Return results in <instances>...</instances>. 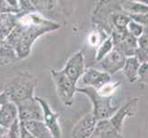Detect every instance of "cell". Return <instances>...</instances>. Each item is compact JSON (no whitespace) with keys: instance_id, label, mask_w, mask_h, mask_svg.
<instances>
[{"instance_id":"obj_1","label":"cell","mask_w":148,"mask_h":138,"mask_svg":"<svg viewBox=\"0 0 148 138\" xmlns=\"http://www.w3.org/2000/svg\"><path fill=\"white\" fill-rule=\"evenodd\" d=\"M18 15L16 26L7 38V43L15 50L18 59L28 57L38 38L61 29L58 22L44 18L37 12Z\"/></svg>"},{"instance_id":"obj_2","label":"cell","mask_w":148,"mask_h":138,"mask_svg":"<svg viewBox=\"0 0 148 138\" xmlns=\"http://www.w3.org/2000/svg\"><path fill=\"white\" fill-rule=\"evenodd\" d=\"M37 81L29 74H19L8 80L3 93L8 102L15 105L24 100L34 98V91Z\"/></svg>"},{"instance_id":"obj_3","label":"cell","mask_w":148,"mask_h":138,"mask_svg":"<svg viewBox=\"0 0 148 138\" xmlns=\"http://www.w3.org/2000/svg\"><path fill=\"white\" fill-rule=\"evenodd\" d=\"M76 91L86 95L92 102L93 109L91 113L93 114L97 121L110 118L119 109V107L111 104V97L110 98L102 97L99 95L97 90L93 88H89V87L76 88Z\"/></svg>"},{"instance_id":"obj_4","label":"cell","mask_w":148,"mask_h":138,"mask_svg":"<svg viewBox=\"0 0 148 138\" xmlns=\"http://www.w3.org/2000/svg\"><path fill=\"white\" fill-rule=\"evenodd\" d=\"M51 76L54 82L56 93L61 102L67 108L74 103V96L76 92V83L71 80L62 70L51 69Z\"/></svg>"},{"instance_id":"obj_5","label":"cell","mask_w":148,"mask_h":138,"mask_svg":"<svg viewBox=\"0 0 148 138\" xmlns=\"http://www.w3.org/2000/svg\"><path fill=\"white\" fill-rule=\"evenodd\" d=\"M18 114L20 124L30 121H42V110L36 98H32L18 103Z\"/></svg>"},{"instance_id":"obj_6","label":"cell","mask_w":148,"mask_h":138,"mask_svg":"<svg viewBox=\"0 0 148 138\" xmlns=\"http://www.w3.org/2000/svg\"><path fill=\"white\" fill-rule=\"evenodd\" d=\"M35 98H36L37 101L40 103V107H42L43 118L42 122L48 127V129L52 133L54 138H61V136H62V130H61V126L58 122L60 114L58 112L53 111L49 103L44 99L40 98V97H35Z\"/></svg>"},{"instance_id":"obj_7","label":"cell","mask_w":148,"mask_h":138,"mask_svg":"<svg viewBox=\"0 0 148 138\" xmlns=\"http://www.w3.org/2000/svg\"><path fill=\"white\" fill-rule=\"evenodd\" d=\"M85 70V54L83 51H79L71 56L66 62L64 67L62 69L63 72L76 84L82 78Z\"/></svg>"},{"instance_id":"obj_8","label":"cell","mask_w":148,"mask_h":138,"mask_svg":"<svg viewBox=\"0 0 148 138\" xmlns=\"http://www.w3.org/2000/svg\"><path fill=\"white\" fill-rule=\"evenodd\" d=\"M137 104H138V99L135 98L120 107L115 113L109 118L111 126L120 135H122V125H123L124 119L134 115L137 111Z\"/></svg>"},{"instance_id":"obj_9","label":"cell","mask_w":148,"mask_h":138,"mask_svg":"<svg viewBox=\"0 0 148 138\" xmlns=\"http://www.w3.org/2000/svg\"><path fill=\"white\" fill-rule=\"evenodd\" d=\"M83 85L95 89H99L104 85L111 82V76L104 71H99L89 67L85 70V73L81 78Z\"/></svg>"},{"instance_id":"obj_10","label":"cell","mask_w":148,"mask_h":138,"mask_svg":"<svg viewBox=\"0 0 148 138\" xmlns=\"http://www.w3.org/2000/svg\"><path fill=\"white\" fill-rule=\"evenodd\" d=\"M97 122L91 112L86 114L74 125L71 136L72 138H89L95 131Z\"/></svg>"},{"instance_id":"obj_11","label":"cell","mask_w":148,"mask_h":138,"mask_svg":"<svg viewBox=\"0 0 148 138\" xmlns=\"http://www.w3.org/2000/svg\"><path fill=\"white\" fill-rule=\"evenodd\" d=\"M126 61V57L121 53L113 49L111 52L107 54L103 59H101L99 64L104 72L110 74H115L117 71L123 68Z\"/></svg>"},{"instance_id":"obj_12","label":"cell","mask_w":148,"mask_h":138,"mask_svg":"<svg viewBox=\"0 0 148 138\" xmlns=\"http://www.w3.org/2000/svg\"><path fill=\"white\" fill-rule=\"evenodd\" d=\"M18 119V108L14 103L8 102L0 106V126L8 130Z\"/></svg>"},{"instance_id":"obj_13","label":"cell","mask_w":148,"mask_h":138,"mask_svg":"<svg viewBox=\"0 0 148 138\" xmlns=\"http://www.w3.org/2000/svg\"><path fill=\"white\" fill-rule=\"evenodd\" d=\"M22 124L35 138H54L42 121H30Z\"/></svg>"},{"instance_id":"obj_14","label":"cell","mask_w":148,"mask_h":138,"mask_svg":"<svg viewBox=\"0 0 148 138\" xmlns=\"http://www.w3.org/2000/svg\"><path fill=\"white\" fill-rule=\"evenodd\" d=\"M141 64L135 56L126 58L125 64L122 70H123L124 75L127 76V78L131 83H134L139 78V68Z\"/></svg>"},{"instance_id":"obj_15","label":"cell","mask_w":148,"mask_h":138,"mask_svg":"<svg viewBox=\"0 0 148 138\" xmlns=\"http://www.w3.org/2000/svg\"><path fill=\"white\" fill-rule=\"evenodd\" d=\"M137 47L135 51V57L138 59L140 64L148 62V28L145 29L144 32L137 40Z\"/></svg>"},{"instance_id":"obj_16","label":"cell","mask_w":148,"mask_h":138,"mask_svg":"<svg viewBox=\"0 0 148 138\" xmlns=\"http://www.w3.org/2000/svg\"><path fill=\"white\" fill-rule=\"evenodd\" d=\"M32 4L37 13L42 15L46 18V15H50L58 7V1H52V0H32Z\"/></svg>"},{"instance_id":"obj_17","label":"cell","mask_w":148,"mask_h":138,"mask_svg":"<svg viewBox=\"0 0 148 138\" xmlns=\"http://www.w3.org/2000/svg\"><path fill=\"white\" fill-rule=\"evenodd\" d=\"M1 14H20L18 1L17 0H0Z\"/></svg>"},{"instance_id":"obj_18","label":"cell","mask_w":148,"mask_h":138,"mask_svg":"<svg viewBox=\"0 0 148 138\" xmlns=\"http://www.w3.org/2000/svg\"><path fill=\"white\" fill-rule=\"evenodd\" d=\"M113 49H114L113 43H112L111 38L109 36L98 48V51H97V54H96V60L98 61V62H99L101 59H103L105 56L107 54H109Z\"/></svg>"},{"instance_id":"obj_19","label":"cell","mask_w":148,"mask_h":138,"mask_svg":"<svg viewBox=\"0 0 148 138\" xmlns=\"http://www.w3.org/2000/svg\"><path fill=\"white\" fill-rule=\"evenodd\" d=\"M121 85V82H110L108 84L104 85L103 87H101L100 89H96L97 92L99 93V95L102 97H106V98H110L112 95L115 93L116 89H118V87Z\"/></svg>"},{"instance_id":"obj_20","label":"cell","mask_w":148,"mask_h":138,"mask_svg":"<svg viewBox=\"0 0 148 138\" xmlns=\"http://www.w3.org/2000/svg\"><path fill=\"white\" fill-rule=\"evenodd\" d=\"M127 30H128V32L132 35L135 38H139L141 35L143 34L145 30V27L142 26V25L136 23L134 21H132L131 20L130 23L128 24V27H127Z\"/></svg>"},{"instance_id":"obj_21","label":"cell","mask_w":148,"mask_h":138,"mask_svg":"<svg viewBox=\"0 0 148 138\" xmlns=\"http://www.w3.org/2000/svg\"><path fill=\"white\" fill-rule=\"evenodd\" d=\"M5 138H21L20 135V128H19V121L18 119L15 121L12 126L8 129Z\"/></svg>"},{"instance_id":"obj_22","label":"cell","mask_w":148,"mask_h":138,"mask_svg":"<svg viewBox=\"0 0 148 138\" xmlns=\"http://www.w3.org/2000/svg\"><path fill=\"white\" fill-rule=\"evenodd\" d=\"M139 78L142 81L148 84V63L142 64L139 68Z\"/></svg>"},{"instance_id":"obj_23","label":"cell","mask_w":148,"mask_h":138,"mask_svg":"<svg viewBox=\"0 0 148 138\" xmlns=\"http://www.w3.org/2000/svg\"><path fill=\"white\" fill-rule=\"evenodd\" d=\"M19 128H20V135H21V138H35L25 129L24 125L22 124H20V122H19Z\"/></svg>"},{"instance_id":"obj_24","label":"cell","mask_w":148,"mask_h":138,"mask_svg":"<svg viewBox=\"0 0 148 138\" xmlns=\"http://www.w3.org/2000/svg\"><path fill=\"white\" fill-rule=\"evenodd\" d=\"M88 42L91 45H97L99 43V35L98 33L96 32H92L90 35H89V38H88Z\"/></svg>"},{"instance_id":"obj_25","label":"cell","mask_w":148,"mask_h":138,"mask_svg":"<svg viewBox=\"0 0 148 138\" xmlns=\"http://www.w3.org/2000/svg\"><path fill=\"white\" fill-rule=\"evenodd\" d=\"M8 131V130L5 129L4 127L0 126V138H4L5 136H6V135H7Z\"/></svg>"},{"instance_id":"obj_26","label":"cell","mask_w":148,"mask_h":138,"mask_svg":"<svg viewBox=\"0 0 148 138\" xmlns=\"http://www.w3.org/2000/svg\"><path fill=\"white\" fill-rule=\"evenodd\" d=\"M89 138H101L100 136H99V135H95V134H93L92 135H91Z\"/></svg>"},{"instance_id":"obj_27","label":"cell","mask_w":148,"mask_h":138,"mask_svg":"<svg viewBox=\"0 0 148 138\" xmlns=\"http://www.w3.org/2000/svg\"><path fill=\"white\" fill-rule=\"evenodd\" d=\"M0 65H5V63L3 62V61H2L1 59H0Z\"/></svg>"},{"instance_id":"obj_28","label":"cell","mask_w":148,"mask_h":138,"mask_svg":"<svg viewBox=\"0 0 148 138\" xmlns=\"http://www.w3.org/2000/svg\"><path fill=\"white\" fill-rule=\"evenodd\" d=\"M2 16H3V14L0 13V23H1V20H2Z\"/></svg>"},{"instance_id":"obj_29","label":"cell","mask_w":148,"mask_h":138,"mask_svg":"<svg viewBox=\"0 0 148 138\" xmlns=\"http://www.w3.org/2000/svg\"><path fill=\"white\" fill-rule=\"evenodd\" d=\"M4 138H5V137H4Z\"/></svg>"}]
</instances>
